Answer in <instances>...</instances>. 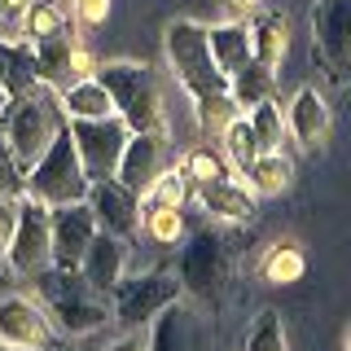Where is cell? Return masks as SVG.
<instances>
[{
	"mask_svg": "<svg viewBox=\"0 0 351 351\" xmlns=\"http://www.w3.org/2000/svg\"><path fill=\"white\" fill-rule=\"evenodd\" d=\"M241 176H246V189L255 197H281L294 184V162L285 149H263Z\"/></svg>",
	"mask_w": 351,
	"mask_h": 351,
	"instance_id": "7402d4cb",
	"label": "cell"
},
{
	"mask_svg": "<svg viewBox=\"0 0 351 351\" xmlns=\"http://www.w3.org/2000/svg\"><path fill=\"white\" fill-rule=\"evenodd\" d=\"M58 101H62V110H66V123H75V119H106V114H114L110 93L97 84V75H93V80L71 84V88H62Z\"/></svg>",
	"mask_w": 351,
	"mask_h": 351,
	"instance_id": "d4e9b609",
	"label": "cell"
},
{
	"mask_svg": "<svg viewBox=\"0 0 351 351\" xmlns=\"http://www.w3.org/2000/svg\"><path fill=\"white\" fill-rule=\"evenodd\" d=\"M62 31H71V14H66L58 0H31L27 22H22V44H36V40L62 36Z\"/></svg>",
	"mask_w": 351,
	"mask_h": 351,
	"instance_id": "4316f807",
	"label": "cell"
},
{
	"mask_svg": "<svg viewBox=\"0 0 351 351\" xmlns=\"http://www.w3.org/2000/svg\"><path fill=\"white\" fill-rule=\"evenodd\" d=\"M246 27H250V58L268 66V71H277L285 53H290V22L281 14H255Z\"/></svg>",
	"mask_w": 351,
	"mask_h": 351,
	"instance_id": "ffe728a7",
	"label": "cell"
},
{
	"mask_svg": "<svg viewBox=\"0 0 351 351\" xmlns=\"http://www.w3.org/2000/svg\"><path fill=\"white\" fill-rule=\"evenodd\" d=\"M246 351H290V334H285L281 312L263 307L255 316V325H250V334H246Z\"/></svg>",
	"mask_w": 351,
	"mask_h": 351,
	"instance_id": "f546056e",
	"label": "cell"
},
{
	"mask_svg": "<svg viewBox=\"0 0 351 351\" xmlns=\"http://www.w3.org/2000/svg\"><path fill=\"white\" fill-rule=\"evenodd\" d=\"M193 184L184 180L180 167H162L158 180L149 184L145 193H141V211H149V206H184V197H189Z\"/></svg>",
	"mask_w": 351,
	"mask_h": 351,
	"instance_id": "f1b7e54d",
	"label": "cell"
},
{
	"mask_svg": "<svg viewBox=\"0 0 351 351\" xmlns=\"http://www.w3.org/2000/svg\"><path fill=\"white\" fill-rule=\"evenodd\" d=\"M176 299H184L180 277L167 268L141 272V277H123L110 290V312H114V325L123 329H145L162 307H171Z\"/></svg>",
	"mask_w": 351,
	"mask_h": 351,
	"instance_id": "52a82bcc",
	"label": "cell"
},
{
	"mask_svg": "<svg viewBox=\"0 0 351 351\" xmlns=\"http://www.w3.org/2000/svg\"><path fill=\"white\" fill-rule=\"evenodd\" d=\"M0 351H9V347H0Z\"/></svg>",
	"mask_w": 351,
	"mask_h": 351,
	"instance_id": "60d3db41",
	"label": "cell"
},
{
	"mask_svg": "<svg viewBox=\"0 0 351 351\" xmlns=\"http://www.w3.org/2000/svg\"><path fill=\"white\" fill-rule=\"evenodd\" d=\"M329 132H334V114H329V101L321 88H299L285 106V136L294 141L307 154H321L329 145Z\"/></svg>",
	"mask_w": 351,
	"mask_h": 351,
	"instance_id": "5bb4252c",
	"label": "cell"
},
{
	"mask_svg": "<svg viewBox=\"0 0 351 351\" xmlns=\"http://www.w3.org/2000/svg\"><path fill=\"white\" fill-rule=\"evenodd\" d=\"M162 53H167V66H171L176 84L189 97L197 128H202L206 136L219 132L237 114V106H233V97H228V75L215 66L211 49H206V27L193 22V18L167 22V31H162Z\"/></svg>",
	"mask_w": 351,
	"mask_h": 351,
	"instance_id": "6da1fadb",
	"label": "cell"
},
{
	"mask_svg": "<svg viewBox=\"0 0 351 351\" xmlns=\"http://www.w3.org/2000/svg\"><path fill=\"white\" fill-rule=\"evenodd\" d=\"M219 141H224V158L233 162L237 171H246L250 162L259 158V136H255V128H250V114H233L224 128H219Z\"/></svg>",
	"mask_w": 351,
	"mask_h": 351,
	"instance_id": "484cf974",
	"label": "cell"
},
{
	"mask_svg": "<svg viewBox=\"0 0 351 351\" xmlns=\"http://www.w3.org/2000/svg\"><path fill=\"white\" fill-rule=\"evenodd\" d=\"M128 246H132V241H123V237L101 233V228H97L93 246H88V250H84V259H80V272L97 285V290H106V294H110L119 281L128 277Z\"/></svg>",
	"mask_w": 351,
	"mask_h": 351,
	"instance_id": "d6986e66",
	"label": "cell"
},
{
	"mask_svg": "<svg viewBox=\"0 0 351 351\" xmlns=\"http://www.w3.org/2000/svg\"><path fill=\"white\" fill-rule=\"evenodd\" d=\"M18 202L22 197H0V255H5L9 237H14V228H18Z\"/></svg>",
	"mask_w": 351,
	"mask_h": 351,
	"instance_id": "8d00e7d4",
	"label": "cell"
},
{
	"mask_svg": "<svg viewBox=\"0 0 351 351\" xmlns=\"http://www.w3.org/2000/svg\"><path fill=\"white\" fill-rule=\"evenodd\" d=\"M141 233L149 241H158V246H180L189 224H184L180 206H149V211H141Z\"/></svg>",
	"mask_w": 351,
	"mask_h": 351,
	"instance_id": "83f0119b",
	"label": "cell"
},
{
	"mask_svg": "<svg viewBox=\"0 0 351 351\" xmlns=\"http://www.w3.org/2000/svg\"><path fill=\"white\" fill-rule=\"evenodd\" d=\"M49 237H53V268H80L84 250L97 237V219L88 211V202L53 206L49 211Z\"/></svg>",
	"mask_w": 351,
	"mask_h": 351,
	"instance_id": "9a60e30c",
	"label": "cell"
},
{
	"mask_svg": "<svg viewBox=\"0 0 351 351\" xmlns=\"http://www.w3.org/2000/svg\"><path fill=\"white\" fill-rule=\"evenodd\" d=\"M53 338V325L36 303V294H0V347L9 351H44Z\"/></svg>",
	"mask_w": 351,
	"mask_h": 351,
	"instance_id": "4fadbf2b",
	"label": "cell"
},
{
	"mask_svg": "<svg viewBox=\"0 0 351 351\" xmlns=\"http://www.w3.org/2000/svg\"><path fill=\"white\" fill-rule=\"evenodd\" d=\"M263 9V0H219V14L224 22H250Z\"/></svg>",
	"mask_w": 351,
	"mask_h": 351,
	"instance_id": "d590c367",
	"label": "cell"
},
{
	"mask_svg": "<svg viewBox=\"0 0 351 351\" xmlns=\"http://www.w3.org/2000/svg\"><path fill=\"white\" fill-rule=\"evenodd\" d=\"M27 9H31V0H0V44H9V49H27V44H22Z\"/></svg>",
	"mask_w": 351,
	"mask_h": 351,
	"instance_id": "d6a6232c",
	"label": "cell"
},
{
	"mask_svg": "<svg viewBox=\"0 0 351 351\" xmlns=\"http://www.w3.org/2000/svg\"><path fill=\"white\" fill-rule=\"evenodd\" d=\"M71 18H75V27L97 31L110 18V0H71Z\"/></svg>",
	"mask_w": 351,
	"mask_h": 351,
	"instance_id": "836d02e7",
	"label": "cell"
},
{
	"mask_svg": "<svg viewBox=\"0 0 351 351\" xmlns=\"http://www.w3.org/2000/svg\"><path fill=\"white\" fill-rule=\"evenodd\" d=\"M167 167V132H132L123 154H119V167H114V180H123L132 193H145L158 171Z\"/></svg>",
	"mask_w": 351,
	"mask_h": 351,
	"instance_id": "2e32d148",
	"label": "cell"
},
{
	"mask_svg": "<svg viewBox=\"0 0 351 351\" xmlns=\"http://www.w3.org/2000/svg\"><path fill=\"white\" fill-rule=\"evenodd\" d=\"M343 351H351V325L343 329Z\"/></svg>",
	"mask_w": 351,
	"mask_h": 351,
	"instance_id": "ab89813d",
	"label": "cell"
},
{
	"mask_svg": "<svg viewBox=\"0 0 351 351\" xmlns=\"http://www.w3.org/2000/svg\"><path fill=\"white\" fill-rule=\"evenodd\" d=\"M206 49H211L219 71L233 75L237 66L250 62V27L246 22H215V27H206Z\"/></svg>",
	"mask_w": 351,
	"mask_h": 351,
	"instance_id": "603a6c76",
	"label": "cell"
},
{
	"mask_svg": "<svg viewBox=\"0 0 351 351\" xmlns=\"http://www.w3.org/2000/svg\"><path fill=\"white\" fill-rule=\"evenodd\" d=\"M97 66H101V62H93V53L80 44L75 31H62V36L27 44V71H31V80H40L44 88H53V93H62V88H71V84H80V80H93Z\"/></svg>",
	"mask_w": 351,
	"mask_h": 351,
	"instance_id": "ba28073f",
	"label": "cell"
},
{
	"mask_svg": "<svg viewBox=\"0 0 351 351\" xmlns=\"http://www.w3.org/2000/svg\"><path fill=\"white\" fill-rule=\"evenodd\" d=\"M22 171L18 167V158L9 154V145H5V136H0V197H22Z\"/></svg>",
	"mask_w": 351,
	"mask_h": 351,
	"instance_id": "e575fe53",
	"label": "cell"
},
{
	"mask_svg": "<svg viewBox=\"0 0 351 351\" xmlns=\"http://www.w3.org/2000/svg\"><path fill=\"white\" fill-rule=\"evenodd\" d=\"M303 272H307V255L294 237L272 241L268 255L259 259V277L268 285H294V281H303Z\"/></svg>",
	"mask_w": 351,
	"mask_h": 351,
	"instance_id": "cb8c5ba5",
	"label": "cell"
},
{
	"mask_svg": "<svg viewBox=\"0 0 351 351\" xmlns=\"http://www.w3.org/2000/svg\"><path fill=\"white\" fill-rule=\"evenodd\" d=\"M145 351H202V325H197V312L184 299L162 307V312L149 321Z\"/></svg>",
	"mask_w": 351,
	"mask_h": 351,
	"instance_id": "ac0fdd59",
	"label": "cell"
},
{
	"mask_svg": "<svg viewBox=\"0 0 351 351\" xmlns=\"http://www.w3.org/2000/svg\"><path fill=\"white\" fill-rule=\"evenodd\" d=\"M250 128H255V136H259V149H285V114H281V106H272V101H263L250 110Z\"/></svg>",
	"mask_w": 351,
	"mask_h": 351,
	"instance_id": "1f68e13d",
	"label": "cell"
},
{
	"mask_svg": "<svg viewBox=\"0 0 351 351\" xmlns=\"http://www.w3.org/2000/svg\"><path fill=\"white\" fill-rule=\"evenodd\" d=\"M180 290L184 299L219 307V299L228 294V277H233V259H228V241L215 233V228H197V233H184L180 241Z\"/></svg>",
	"mask_w": 351,
	"mask_h": 351,
	"instance_id": "8992f818",
	"label": "cell"
},
{
	"mask_svg": "<svg viewBox=\"0 0 351 351\" xmlns=\"http://www.w3.org/2000/svg\"><path fill=\"white\" fill-rule=\"evenodd\" d=\"M128 136H132V128L119 114L75 119V123H71V141H75V149H80V162H84L88 180H97V176H114Z\"/></svg>",
	"mask_w": 351,
	"mask_h": 351,
	"instance_id": "8fae6325",
	"label": "cell"
},
{
	"mask_svg": "<svg viewBox=\"0 0 351 351\" xmlns=\"http://www.w3.org/2000/svg\"><path fill=\"white\" fill-rule=\"evenodd\" d=\"M106 351H145V338H141V329H123V338H114Z\"/></svg>",
	"mask_w": 351,
	"mask_h": 351,
	"instance_id": "74e56055",
	"label": "cell"
},
{
	"mask_svg": "<svg viewBox=\"0 0 351 351\" xmlns=\"http://www.w3.org/2000/svg\"><path fill=\"white\" fill-rule=\"evenodd\" d=\"M97 84L110 93V106L132 132H167V110H162V88L154 66L145 62H101Z\"/></svg>",
	"mask_w": 351,
	"mask_h": 351,
	"instance_id": "277c9868",
	"label": "cell"
},
{
	"mask_svg": "<svg viewBox=\"0 0 351 351\" xmlns=\"http://www.w3.org/2000/svg\"><path fill=\"white\" fill-rule=\"evenodd\" d=\"M31 285H36V303L44 307L49 325L66 338L97 334L101 325L114 321L110 294L97 290L80 268H44V272L31 277Z\"/></svg>",
	"mask_w": 351,
	"mask_h": 351,
	"instance_id": "7a4b0ae2",
	"label": "cell"
},
{
	"mask_svg": "<svg viewBox=\"0 0 351 351\" xmlns=\"http://www.w3.org/2000/svg\"><path fill=\"white\" fill-rule=\"evenodd\" d=\"M66 128H71V123H66V110L58 101V93L44 88L40 80H27V88L9 93L5 119H0V136H5V145L18 158L22 171H27Z\"/></svg>",
	"mask_w": 351,
	"mask_h": 351,
	"instance_id": "3957f363",
	"label": "cell"
},
{
	"mask_svg": "<svg viewBox=\"0 0 351 351\" xmlns=\"http://www.w3.org/2000/svg\"><path fill=\"white\" fill-rule=\"evenodd\" d=\"M180 171L189 184H206V180H219V176H228V158L211 145H193L189 154L180 158Z\"/></svg>",
	"mask_w": 351,
	"mask_h": 351,
	"instance_id": "4dcf8cb0",
	"label": "cell"
},
{
	"mask_svg": "<svg viewBox=\"0 0 351 351\" xmlns=\"http://www.w3.org/2000/svg\"><path fill=\"white\" fill-rule=\"evenodd\" d=\"M228 97H233L237 114H250L255 106L277 97V71H268V66H259L250 58L246 66H237V71L228 75Z\"/></svg>",
	"mask_w": 351,
	"mask_h": 351,
	"instance_id": "44dd1931",
	"label": "cell"
},
{
	"mask_svg": "<svg viewBox=\"0 0 351 351\" xmlns=\"http://www.w3.org/2000/svg\"><path fill=\"white\" fill-rule=\"evenodd\" d=\"M5 106H9V84L0 80V119H5Z\"/></svg>",
	"mask_w": 351,
	"mask_h": 351,
	"instance_id": "f35d334b",
	"label": "cell"
},
{
	"mask_svg": "<svg viewBox=\"0 0 351 351\" xmlns=\"http://www.w3.org/2000/svg\"><path fill=\"white\" fill-rule=\"evenodd\" d=\"M193 202L211 219H219V224H250V219L259 215V197L250 193L246 180H237V176H219V180L193 184Z\"/></svg>",
	"mask_w": 351,
	"mask_h": 351,
	"instance_id": "e0dca14e",
	"label": "cell"
},
{
	"mask_svg": "<svg viewBox=\"0 0 351 351\" xmlns=\"http://www.w3.org/2000/svg\"><path fill=\"white\" fill-rule=\"evenodd\" d=\"M5 263L14 268V277L31 281L36 272L53 268V237H49V206L22 197L18 202V228L5 246Z\"/></svg>",
	"mask_w": 351,
	"mask_h": 351,
	"instance_id": "30bf717a",
	"label": "cell"
},
{
	"mask_svg": "<svg viewBox=\"0 0 351 351\" xmlns=\"http://www.w3.org/2000/svg\"><path fill=\"white\" fill-rule=\"evenodd\" d=\"M312 49L334 84H351V0H316Z\"/></svg>",
	"mask_w": 351,
	"mask_h": 351,
	"instance_id": "9c48e42d",
	"label": "cell"
},
{
	"mask_svg": "<svg viewBox=\"0 0 351 351\" xmlns=\"http://www.w3.org/2000/svg\"><path fill=\"white\" fill-rule=\"evenodd\" d=\"M84 193H88V171L80 162L75 141H71V128H66L62 136L27 167V176H22V197H31V202H40V206L53 211V206L84 202Z\"/></svg>",
	"mask_w": 351,
	"mask_h": 351,
	"instance_id": "5b68a950",
	"label": "cell"
},
{
	"mask_svg": "<svg viewBox=\"0 0 351 351\" xmlns=\"http://www.w3.org/2000/svg\"><path fill=\"white\" fill-rule=\"evenodd\" d=\"M88 211H93L97 228L101 233H114L132 241L141 233V197L128 189L123 180H114V176H97V180H88V193H84Z\"/></svg>",
	"mask_w": 351,
	"mask_h": 351,
	"instance_id": "7c38bea8",
	"label": "cell"
}]
</instances>
